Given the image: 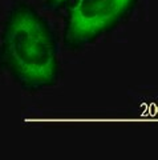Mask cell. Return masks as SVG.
Listing matches in <instances>:
<instances>
[{
  "instance_id": "obj_1",
  "label": "cell",
  "mask_w": 158,
  "mask_h": 160,
  "mask_svg": "<svg viewBox=\"0 0 158 160\" xmlns=\"http://www.w3.org/2000/svg\"><path fill=\"white\" fill-rule=\"evenodd\" d=\"M0 69L24 91L36 93L60 78L58 46L51 23L27 2H16L0 31Z\"/></svg>"
},
{
  "instance_id": "obj_2",
  "label": "cell",
  "mask_w": 158,
  "mask_h": 160,
  "mask_svg": "<svg viewBox=\"0 0 158 160\" xmlns=\"http://www.w3.org/2000/svg\"><path fill=\"white\" fill-rule=\"evenodd\" d=\"M138 0H67L63 42L78 51L114 29L128 18Z\"/></svg>"
},
{
  "instance_id": "obj_3",
  "label": "cell",
  "mask_w": 158,
  "mask_h": 160,
  "mask_svg": "<svg viewBox=\"0 0 158 160\" xmlns=\"http://www.w3.org/2000/svg\"><path fill=\"white\" fill-rule=\"evenodd\" d=\"M40 2L49 9H58L64 7L67 0H40Z\"/></svg>"
}]
</instances>
